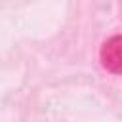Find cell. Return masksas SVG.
Segmentation results:
<instances>
[{
    "instance_id": "obj_1",
    "label": "cell",
    "mask_w": 122,
    "mask_h": 122,
    "mask_svg": "<svg viewBox=\"0 0 122 122\" xmlns=\"http://www.w3.org/2000/svg\"><path fill=\"white\" fill-rule=\"evenodd\" d=\"M99 61L111 74L122 76V34H112L99 48Z\"/></svg>"
}]
</instances>
